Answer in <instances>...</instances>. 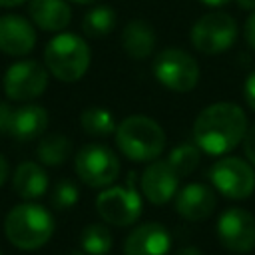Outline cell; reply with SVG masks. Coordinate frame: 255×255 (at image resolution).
<instances>
[{
    "instance_id": "3957f363",
    "label": "cell",
    "mask_w": 255,
    "mask_h": 255,
    "mask_svg": "<svg viewBox=\"0 0 255 255\" xmlns=\"http://www.w3.org/2000/svg\"><path fill=\"white\" fill-rule=\"evenodd\" d=\"M120 151L133 161H151L165 147L163 128L147 116H129L116 128Z\"/></svg>"
},
{
    "instance_id": "e0dca14e",
    "label": "cell",
    "mask_w": 255,
    "mask_h": 255,
    "mask_svg": "<svg viewBox=\"0 0 255 255\" xmlns=\"http://www.w3.org/2000/svg\"><path fill=\"white\" fill-rule=\"evenodd\" d=\"M32 22L46 32H62L70 20L72 10L64 0H30Z\"/></svg>"
},
{
    "instance_id": "9c48e42d",
    "label": "cell",
    "mask_w": 255,
    "mask_h": 255,
    "mask_svg": "<svg viewBox=\"0 0 255 255\" xmlns=\"http://www.w3.org/2000/svg\"><path fill=\"white\" fill-rule=\"evenodd\" d=\"M209 179L213 187L229 199H245L255 189L253 167L241 157H223L209 169Z\"/></svg>"
},
{
    "instance_id": "4316f807",
    "label": "cell",
    "mask_w": 255,
    "mask_h": 255,
    "mask_svg": "<svg viewBox=\"0 0 255 255\" xmlns=\"http://www.w3.org/2000/svg\"><path fill=\"white\" fill-rule=\"evenodd\" d=\"M243 149H245V155L249 157V161L255 165V124L251 128H247V131L243 135Z\"/></svg>"
},
{
    "instance_id": "30bf717a",
    "label": "cell",
    "mask_w": 255,
    "mask_h": 255,
    "mask_svg": "<svg viewBox=\"0 0 255 255\" xmlns=\"http://www.w3.org/2000/svg\"><path fill=\"white\" fill-rule=\"evenodd\" d=\"M48 88V70L34 60L12 64L4 74V92L14 102H30Z\"/></svg>"
},
{
    "instance_id": "5bb4252c",
    "label": "cell",
    "mask_w": 255,
    "mask_h": 255,
    "mask_svg": "<svg viewBox=\"0 0 255 255\" xmlns=\"http://www.w3.org/2000/svg\"><path fill=\"white\" fill-rule=\"evenodd\" d=\"M36 46V30L16 14L0 18V50L10 56H26Z\"/></svg>"
},
{
    "instance_id": "6da1fadb",
    "label": "cell",
    "mask_w": 255,
    "mask_h": 255,
    "mask_svg": "<svg viewBox=\"0 0 255 255\" xmlns=\"http://www.w3.org/2000/svg\"><path fill=\"white\" fill-rule=\"evenodd\" d=\"M247 131L245 112L233 102H217L201 110L193 124L195 145L209 155L231 151Z\"/></svg>"
},
{
    "instance_id": "f1b7e54d",
    "label": "cell",
    "mask_w": 255,
    "mask_h": 255,
    "mask_svg": "<svg viewBox=\"0 0 255 255\" xmlns=\"http://www.w3.org/2000/svg\"><path fill=\"white\" fill-rule=\"evenodd\" d=\"M245 40H247V44L255 50V10L251 12V16H249L247 22H245Z\"/></svg>"
},
{
    "instance_id": "cb8c5ba5",
    "label": "cell",
    "mask_w": 255,
    "mask_h": 255,
    "mask_svg": "<svg viewBox=\"0 0 255 255\" xmlns=\"http://www.w3.org/2000/svg\"><path fill=\"white\" fill-rule=\"evenodd\" d=\"M201 149L197 145H191V143H181L177 147L171 149L169 157H167V163L175 169V173L179 177H185L189 175L197 165H199V159H201Z\"/></svg>"
},
{
    "instance_id": "d6986e66",
    "label": "cell",
    "mask_w": 255,
    "mask_h": 255,
    "mask_svg": "<svg viewBox=\"0 0 255 255\" xmlns=\"http://www.w3.org/2000/svg\"><path fill=\"white\" fill-rule=\"evenodd\" d=\"M14 189L22 199H36L48 189V173L34 161H24L14 171Z\"/></svg>"
},
{
    "instance_id": "44dd1931",
    "label": "cell",
    "mask_w": 255,
    "mask_h": 255,
    "mask_svg": "<svg viewBox=\"0 0 255 255\" xmlns=\"http://www.w3.org/2000/svg\"><path fill=\"white\" fill-rule=\"evenodd\" d=\"M80 126L92 137H108L110 133L116 131V124H114L112 112H108L104 108H96V106L86 108L82 112Z\"/></svg>"
},
{
    "instance_id": "52a82bcc",
    "label": "cell",
    "mask_w": 255,
    "mask_h": 255,
    "mask_svg": "<svg viewBox=\"0 0 255 255\" xmlns=\"http://www.w3.org/2000/svg\"><path fill=\"white\" fill-rule=\"evenodd\" d=\"M78 177L90 187H108L120 175V159L118 155L98 143L84 145L74 159Z\"/></svg>"
},
{
    "instance_id": "d4e9b609",
    "label": "cell",
    "mask_w": 255,
    "mask_h": 255,
    "mask_svg": "<svg viewBox=\"0 0 255 255\" xmlns=\"http://www.w3.org/2000/svg\"><path fill=\"white\" fill-rule=\"evenodd\" d=\"M78 195H80L78 185L70 179H62V181H58V185L52 191V203L58 209H66V207H72L78 201Z\"/></svg>"
},
{
    "instance_id": "7402d4cb",
    "label": "cell",
    "mask_w": 255,
    "mask_h": 255,
    "mask_svg": "<svg viewBox=\"0 0 255 255\" xmlns=\"http://www.w3.org/2000/svg\"><path fill=\"white\" fill-rule=\"evenodd\" d=\"M116 26V12L110 6H96L86 12L82 20V30L88 38L108 36Z\"/></svg>"
},
{
    "instance_id": "ac0fdd59",
    "label": "cell",
    "mask_w": 255,
    "mask_h": 255,
    "mask_svg": "<svg viewBox=\"0 0 255 255\" xmlns=\"http://www.w3.org/2000/svg\"><path fill=\"white\" fill-rule=\"evenodd\" d=\"M122 48L133 60H143L155 50V32L145 20H131L122 32Z\"/></svg>"
},
{
    "instance_id": "e575fe53",
    "label": "cell",
    "mask_w": 255,
    "mask_h": 255,
    "mask_svg": "<svg viewBox=\"0 0 255 255\" xmlns=\"http://www.w3.org/2000/svg\"><path fill=\"white\" fill-rule=\"evenodd\" d=\"M64 255H86V253H82V251H68V253H64Z\"/></svg>"
},
{
    "instance_id": "484cf974",
    "label": "cell",
    "mask_w": 255,
    "mask_h": 255,
    "mask_svg": "<svg viewBox=\"0 0 255 255\" xmlns=\"http://www.w3.org/2000/svg\"><path fill=\"white\" fill-rule=\"evenodd\" d=\"M12 114H14V108H10L8 104L0 102V135L10 133V126H12Z\"/></svg>"
},
{
    "instance_id": "1f68e13d",
    "label": "cell",
    "mask_w": 255,
    "mask_h": 255,
    "mask_svg": "<svg viewBox=\"0 0 255 255\" xmlns=\"http://www.w3.org/2000/svg\"><path fill=\"white\" fill-rule=\"evenodd\" d=\"M175 255H201V253L195 247H181V249L175 251Z\"/></svg>"
},
{
    "instance_id": "ffe728a7",
    "label": "cell",
    "mask_w": 255,
    "mask_h": 255,
    "mask_svg": "<svg viewBox=\"0 0 255 255\" xmlns=\"http://www.w3.org/2000/svg\"><path fill=\"white\" fill-rule=\"evenodd\" d=\"M72 151V141L62 133L44 135L38 143V159L46 165H60L68 159Z\"/></svg>"
},
{
    "instance_id": "f546056e",
    "label": "cell",
    "mask_w": 255,
    "mask_h": 255,
    "mask_svg": "<svg viewBox=\"0 0 255 255\" xmlns=\"http://www.w3.org/2000/svg\"><path fill=\"white\" fill-rule=\"evenodd\" d=\"M6 177H8V161H6V157L0 153V187L4 185Z\"/></svg>"
},
{
    "instance_id": "7a4b0ae2",
    "label": "cell",
    "mask_w": 255,
    "mask_h": 255,
    "mask_svg": "<svg viewBox=\"0 0 255 255\" xmlns=\"http://www.w3.org/2000/svg\"><path fill=\"white\" fill-rule=\"evenodd\" d=\"M4 233L14 247L34 251L50 241L54 233V217L38 203H20L6 215Z\"/></svg>"
},
{
    "instance_id": "7c38bea8",
    "label": "cell",
    "mask_w": 255,
    "mask_h": 255,
    "mask_svg": "<svg viewBox=\"0 0 255 255\" xmlns=\"http://www.w3.org/2000/svg\"><path fill=\"white\" fill-rule=\"evenodd\" d=\"M177 183H179V175L167 163V159L149 163L141 173V191L153 205L167 203L175 195Z\"/></svg>"
},
{
    "instance_id": "4fadbf2b",
    "label": "cell",
    "mask_w": 255,
    "mask_h": 255,
    "mask_svg": "<svg viewBox=\"0 0 255 255\" xmlns=\"http://www.w3.org/2000/svg\"><path fill=\"white\" fill-rule=\"evenodd\" d=\"M171 247L169 231L161 223H143L124 241V255H167Z\"/></svg>"
},
{
    "instance_id": "2e32d148",
    "label": "cell",
    "mask_w": 255,
    "mask_h": 255,
    "mask_svg": "<svg viewBox=\"0 0 255 255\" xmlns=\"http://www.w3.org/2000/svg\"><path fill=\"white\" fill-rule=\"evenodd\" d=\"M48 128V112L36 104H24L14 110L10 135L18 141H30L42 135Z\"/></svg>"
},
{
    "instance_id": "8fae6325",
    "label": "cell",
    "mask_w": 255,
    "mask_h": 255,
    "mask_svg": "<svg viewBox=\"0 0 255 255\" xmlns=\"http://www.w3.org/2000/svg\"><path fill=\"white\" fill-rule=\"evenodd\" d=\"M217 237L233 253H249L255 247V217L241 207L223 211L217 219Z\"/></svg>"
},
{
    "instance_id": "9a60e30c",
    "label": "cell",
    "mask_w": 255,
    "mask_h": 255,
    "mask_svg": "<svg viewBox=\"0 0 255 255\" xmlns=\"http://www.w3.org/2000/svg\"><path fill=\"white\" fill-rule=\"evenodd\" d=\"M175 209L183 219L201 221L215 209V193L209 185L189 183L175 197Z\"/></svg>"
},
{
    "instance_id": "8d00e7d4",
    "label": "cell",
    "mask_w": 255,
    "mask_h": 255,
    "mask_svg": "<svg viewBox=\"0 0 255 255\" xmlns=\"http://www.w3.org/2000/svg\"><path fill=\"white\" fill-rule=\"evenodd\" d=\"M0 255H2V251H0Z\"/></svg>"
},
{
    "instance_id": "5b68a950",
    "label": "cell",
    "mask_w": 255,
    "mask_h": 255,
    "mask_svg": "<svg viewBox=\"0 0 255 255\" xmlns=\"http://www.w3.org/2000/svg\"><path fill=\"white\" fill-rule=\"evenodd\" d=\"M155 80L171 92H191L199 80V66L193 56L179 48H167L153 60Z\"/></svg>"
},
{
    "instance_id": "ba28073f",
    "label": "cell",
    "mask_w": 255,
    "mask_h": 255,
    "mask_svg": "<svg viewBox=\"0 0 255 255\" xmlns=\"http://www.w3.org/2000/svg\"><path fill=\"white\" fill-rule=\"evenodd\" d=\"M96 209L100 213V217L112 225L118 227H126L137 221L139 213H141V199L139 193L135 191L131 177H129V185L122 187V185H108L96 199Z\"/></svg>"
},
{
    "instance_id": "277c9868",
    "label": "cell",
    "mask_w": 255,
    "mask_h": 255,
    "mask_svg": "<svg viewBox=\"0 0 255 255\" xmlns=\"http://www.w3.org/2000/svg\"><path fill=\"white\" fill-rule=\"evenodd\" d=\"M44 62L48 72L58 80L76 82L90 68V46L76 34H58L48 42L44 50Z\"/></svg>"
},
{
    "instance_id": "8992f818",
    "label": "cell",
    "mask_w": 255,
    "mask_h": 255,
    "mask_svg": "<svg viewBox=\"0 0 255 255\" xmlns=\"http://www.w3.org/2000/svg\"><path fill=\"white\" fill-rule=\"evenodd\" d=\"M237 38V22L227 12H207L191 28V44L197 52L213 56L233 46Z\"/></svg>"
},
{
    "instance_id": "603a6c76",
    "label": "cell",
    "mask_w": 255,
    "mask_h": 255,
    "mask_svg": "<svg viewBox=\"0 0 255 255\" xmlns=\"http://www.w3.org/2000/svg\"><path fill=\"white\" fill-rule=\"evenodd\" d=\"M80 243H82L84 253H88V255H106L112 249L114 239H112V233L106 225L92 223L82 231Z\"/></svg>"
},
{
    "instance_id": "4dcf8cb0",
    "label": "cell",
    "mask_w": 255,
    "mask_h": 255,
    "mask_svg": "<svg viewBox=\"0 0 255 255\" xmlns=\"http://www.w3.org/2000/svg\"><path fill=\"white\" fill-rule=\"evenodd\" d=\"M201 4H205V6H211V8H219V6H225V4H229L231 0H199Z\"/></svg>"
},
{
    "instance_id": "83f0119b",
    "label": "cell",
    "mask_w": 255,
    "mask_h": 255,
    "mask_svg": "<svg viewBox=\"0 0 255 255\" xmlns=\"http://www.w3.org/2000/svg\"><path fill=\"white\" fill-rule=\"evenodd\" d=\"M243 96H245V102L249 104V108L255 110V72L247 76L245 88H243Z\"/></svg>"
},
{
    "instance_id": "836d02e7",
    "label": "cell",
    "mask_w": 255,
    "mask_h": 255,
    "mask_svg": "<svg viewBox=\"0 0 255 255\" xmlns=\"http://www.w3.org/2000/svg\"><path fill=\"white\" fill-rule=\"evenodd\" d=\"M24 0H0V6L4 8H12V6H20Z\"/></svg>"
},
{
    "instance_id": "d590c367",
    "label": "cell",
    "mask_w": 255,
    "mask_h": 255,
    "mask_svg": "<svg viewBox=\"0 0 255 255\" xmlns=\"http://www.w3.org/2000/svg\"><path fill=\"white\" fill-rule=\"evenodd\" d=\"M74 2H78V4H92V2H96V0H74Z\"/></svg>"
},
{
    "instance_id": "d6a6232c",
    "label": "cell",
    "mask_w": 255,
    "mask_h": 255,
    "mask_svg": "<svg viewBox=\"0 0 255 255\" xmlns=\"http://www.w3.org/2000/svg\"><path fill=\"white\" fill-rule=\"evenodd\" d=\"M235 2L245 10H255V0H235Z\"/></svg>"
}]
</instances>
